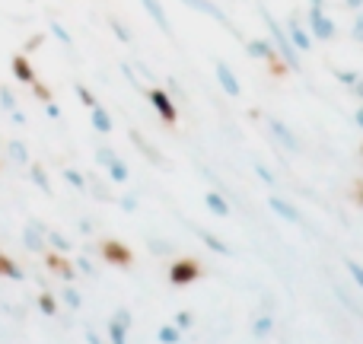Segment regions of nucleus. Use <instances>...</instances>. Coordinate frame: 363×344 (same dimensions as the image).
<instances>
[{
	"label": "nucleus",
	"mask_w": 363,
	"mask_h": 344,
	"mask_svg": "<svg viewBox=\"0 0 363 344\" xmlns=\"http://www.w3.org/2000/svg\"><path fill=\"white\" fill-rule=\"evenodd\" d=\"M262 19H264V26H268V32H271V42H274V48H277V55L284 57V64H287V70H303V61H300V51L294 48V42H290V35H287V29H284L281 23H277V16L268 10V6H262Z\"/></svg>",
	"instance_id": "obj_1"
},
{
	"label": "nucleus",
	"mask_w": 363,
	"mask_h": 344,
	"mask_svg": "<svg viewBox=\"0 0 363 344\" xmlns=\"http://www.w3.org/2000/svg\"><path fill=\"white\" fill-rule=\"evenodd\" d=\"M245 51H249V57L268 64L274 74H284V70H287V64H284V57L277 55V48H274L271 38H245Z\"/></svg>",
	"instance_id": "obj_2"
},
{
	"label": "nucleus",
	"mask_w": 363,
	"mask_h": 344,
	"mask_svg": "<svg viewBox=\"0 0 363 344\" xmlns=\"http://www.w3.org/2000/svg\"><path fill=\"white\" fill-rule=\"evenodd\" d=\"M309 32H313L315 42H332L338 26L335 19L325 13V4H309Z\"/></svg>",
	"instance_id": "obj_3"
},
{
	"label": "nucleus",
	"mask_w": 363,
	"mask_h": 344,
	"mask_svg": "<svg viewBox=\"0 0 363 344\" xmlns=\"http://www.w3.org/2000/svg\"><path fill=\"white\" fill-rule=\"evenodd\" d=\"M147 99H150V106L157 109V115L166 121V125H179V109H176V102H172V96L166 93V89L150 87L147 89Z\"/></svg>",
	"instance_id": "obj_4"
},
{
	"label": "nucleus",
	"mask_w": 363,
	"mask_h": 344,
	"mask_svg": "<svg viewBox=\"0 0 363 344\" xmlns=\"http://www.w3.org/2000/svg\"><path fill=\"white\" fill-rule=\"evenodd\" d=\"M264 121H268V131L274 134V140H277V144H281L287 153H300V150H303V140L296 138L294 131H290V125H284V121L274 118V115H268Z\"/></svg>",
	"instance_id": "obj_5"
},
{
	"label": "nucleus",
	"mask_w": 363,
	"mask_h": 344,
	"mask_svg": "<svg viewBox=\"0 0 363 344\" xmlns=\"http://www.w3.org/2000/svg\"><path fill=\"white\" fill-rule=\"evenodd\" d=\"M287 35H290V42H294V48L300 51V55H306V51H313V45H315V38H313V32H309V26H303L300 23V16H287Z\"/></svg>",
	"instance_id": "obj_6"
},
{
	"label": "nucleus",
	"mask_w": 363,
	"mask_h": 344,
	"mask_svg": "<svg viewBox=\"0 0 363 344\" xmlns=\"http://www.w3.org/2000/svg\"><path fill=\"white\" fill-rule=\"evenodd\" d=\"M131 326H134V316L128 309H118V313L108 319L106 332H108V344H128V335H131Z\"/></svg>",
	"instance_id": "obj_7"
},
{
	"label": "nucleus",
	"mask_w": 363,
	"mask_h": 344,
	"mask_svg": "<svg viewBox=\"0 0 363 344\" xmlns=\"http://www.w3.org/2000/svg\"><path fill=\"white\" fill-rule=\"evenodd\" d=\"M45 233H48V226H45L42 220H29V223H26V230H23V245L32 252V255H45V252H48Z\"/></svg>",
	"instance_id": "obj_8"
},
{
	"label": "nucleus",
	"mask_w": 363,
	"mask_h": 344,
	"mask_svg": "<svg viewBox=\"0 0 363 344\" xmlns=\"http://www.w3.org/2000/svg\"><path fill=\"white\" fill-rule=\"evenodd\" d=\"M198 277H201V265L194 262V258H179V262H172L169 281L176 284V287H188V284H194Z\"/></svg>",
	"instance_id": "obj_9"
},
{
	"label": "nucleus",
	"mask_w": 363,
	"mask_h": 344,
	"mask_svg": "<svg viewBox=\"0 0 363 344\" xmlns=\"http://www.w3.org/2000/svg\"><path fill=\"white\" fill-rule=\"evenodd\" d=\"M185 6H191L194 13H201V16H211L213 23H220V26H226V29H233V23H230V16H226V10L217 4V0H182ZM236 32V29H233Z\"/></svg>",
	"instance_id": "obj_10"
},
{
	"label": "nucleus",
	"mask_w": 363,
	"mask_h": 344,
	"mask_svg": "<svg viewBox=\"0 0 363 344\" xmlns=\"http://www.w3.org/2000/svg\"><path fill=\"white\" fill-rule=\"evenodd\" d=\"M213 74H217V83H220V89H223L226 96H233V99H239V96H242L239 77L233 74V67H230L226 61H217V64H213Z\"/></svg>",
	"instance_id": "obj_11"
},
{
	"label": "nucleus",
	"mask_w": 363,
	"mask_h": 344,
	"mask_svg": "<svg viewBox=\"0 0 363 344\" xmlns=\"http://www.w3.org/2000/svg\"><path fill=\"white\" fill-rule=\"evenodd\" d=\"M268 207H271V211H274L281 220H287V223H294V226H306L303 213L296 211V207L290 204V201H284L281 194H271V198H268Z\"/></svg>",
	"instance_id": "obj_12"
},
{
	"label": "nucleus",
	"mask_w": 363,
	"mask_h": 344,
	"mask_svg": "<svg viewBox=\"0 0 363 344\" xmlns=\"http://www.w3.org/2000/svg\"><path fill=\"white\" fill-rule=\"evenodd\" d=\"M140 6H144V13L157 23V29L163 32L166 38H172V23H169V16H166L163 4H160V0H140Z\"/></svg>",
	"instance_id": "obj_13"
},
{
	"label": "nucleus",
	"mask_w": 363,
	"mask_h": 344,
	"mask_svg": "<svg viewBox=\"0 0 363 344\" xmlns=\"http://www.w3.org/2000/svg\"><path fill=\"white\" fill-rule=\"evenodd\" d=\"M204 207L213 213V217H230V213H233L230 201H226V192H220V188L204 192Z\"/></svg>",
	"instance_id": "obj_14"
},
{
	"label": "nucleus",
	"mask_w": 363,
	"mask_h": 344,
	"mask_svg": "<svg viewBox=\"0 0 363 344\" xmlns=\"http://www.w3.org/2000/svg\"><path fill=\"white\" fill-rule=\"evenodd\" d=\"M10 70H13V77H16L19 83H26V87H32V83L38 80V77H35V67L29 64V57H26V55H13Z\"/></svg>",
	"instance_id": "obj_15"
},
{
	"label": "nucleus",
	"mask_w": 363,
	"mask_h": 344,
	"mask_svg": "<svg viewBox=\"0 0 363 344\" xmlns=\"http://www.w3.org/2000/svg\"><path fill=\"white\" fill-rule=\"evenodd\" d=\"M45 265H48V271H55V274H61L67 284L77 277V268L67 262V258L61 255V252H48V255H45Z\"/></svg>",
	"instance_id": "obj_16"
},
{
	"label": "nucleus",
	"mask_w": 363,
	"mask_h": 344,
	"mask_svg": "<svg viewBox=\"0 0 363 344\" xmlns=\"http://www.w3.org/2000/svg\"><path fill=\"white\" fill-rule=\"evenodd\" d=\"M128 138H131V144H134V147H138V150H140V153H144V157H147V160H150V163H160V166H166L163 153H160V150H157V147H153V144H150V140H147V138H144V134H140V131H128Z\"/></svg>",
	"instance_id": "obj_17"
},
{
	"label": "nucleus",
	"mask_w": 363,
	"mask_h": 344,
	"mask_svg": "<svg viewBox=\"0 0 363 344\" xmlns=\"http://www.w3.org/2000/svg\"><path fill=\"white\" fill-rule=\"evenodd\" d=\"M102 255H106V262H112V265L131 262V252H128L121 243H115V239H106V243H102Z\"/></svg>",
	"instance_id": "obj_18"
},
{
	"label": "nucleus",
	"mask_w": 363,
	"mask_h": 344,
	"mask_svg": "<svg viewBox=\"0 0 363 344\" xmlns=\"http://www.w3.org/2000/svg\"><path fill=\"white\" fill-rule=\"evenodd\" d=\"M89 121H93L96 134H112V115H108L106 106H99V102H96V106L89 109Z\"/></svg>",
	"instance_id": "obj_19"
},
{
	"label": "nucleus",
	"mask_w": 363,
	"mask_h": 344,
	"mask_svg": "<svg viewBox=\"0 0 363 344\" xmlns=\"http://www.w3.org/2000/svg\"><path fill=\"white\" fill-rule=\"evenodd\" d=\"M6 157H10L13 166H23V170H29V147L23 144V140H6Z\"/></svg>",
	"instance_id": "obj_20"
},
{
	"label": "nucleus",
	"mask_w": 363,
	"mask_h": 344,
	"mask_svg": "<svg viewBox=\"0 0 363 344\" xmlns=\"http://www.w3.org/2000/svg\"><path fill=\"white\" fill-rule=\"evenodd\" d=\"M45 243H48V249L61 252V255H67V252L74 249V243H70V239L64 236L61 230H51V226H48V233H45Z\"/></svg>",
	"instance_id": "obj_21"
},
{
	"label": "nucleus",
	"mask_w": 363,
	"mask_h": 344,
	"mask_svg": "<svg viewBox=\"0 0 363 344\" xmlns=\"http://www.w3.org/2000/svg\"><path fill=\"white\" fill-rule=\"evenodd\" d=\"M106 172H108V179H112L115 185H125V182L131 179V166H128L121 157H118V160H112V163L106 166Z\"/></svg>",
	"instance_id": "obj_22"
},
{
	"label": "nucleus",
	"mask_w": 363,
	"mask_h": 344,
	"mask_svg": "<svg viewBox=\"0 0 363 344\" xmlns=\"http://www.w3.org/2000/svg\"><path fill=\"white\" fill-rule=\"evenodd\" d=\"M0 277H10V281H26V271L13 262L6 252H0Z\"/></svg>",
	"instance_id": "obj_23"
},
{
	"label": "nucleus",
	"mask_w": 363,
	"mask_h": 344,
	"mask_svg": "<svg viewBox=\"0 0 363 344\" xmlns=\"http://www.w3.org/2000/svg\"><path fill=\"white\" fill-rule=\"evenodd\" d=\"M29 179L35 182V188L42 194H51V179H48V172H45L42 163H29Z\"/></svg>",
	"instance_id": "obj_24"
},
{
	"label": "nucleus",
	"mask_w": 363,
	"mask_h": 344,
	"mask_svg": "<svg viewBox=\"0 0 363 344\" xmlns=\"http://www.w3.org/2000/svg\"><path fill=\"white\" fill-rule=\"evenodd\" d=\"M198 236H201V243H204L207 245V249H211V252H217V255H230V245H226L223 243V239H220L217 236V233H207V230H198Z\"/></svg>",
	"instance_id": "obj_25"
},
{
	"label": "nucleus",
	"mask_w": 363,
	"mask_h": 344,
	"mask_svg": "<svg viewBox=\"0 0 363 344\" xmlns=\"http://www.w3.org/2000/svg\"><path fill=\"white\" fill-rule=\"evenodd\" d=\"M64 182H67L70 188H77V192H89V179L80 170H74V166H67V170H64Z\"/></svg>",
	"instance_id": "obj_26"
},
{
	"label": "nucleus",
	"mask_w": 363,
	"mask_h": 344,
	"mask_svg": "<svg viewBox=\"0 0 363 344\" xmlns=\"http://www.w3.org/2000/svg\"><path fill=\"white\" fill-rule=\"evenodd\" d=\"M271 328H274V316H271V313H262L255 322H252V332H255V338H268Z\"/></svg>",
	"instance_id": "obj_27"
},
{
	"label": "nucleus",
	"mask_w": 363,
	"mask_h": 344,
	"mask_svg": "<svg viewBox=\"0 0 363 344\" xmlns=\"http://www.w3.org/2000/svg\"><path fill=\"white\" fill-rule=\"evenodd\" d=\"M108 26H112V32H115V38H118V42H125V45H134V32L128 29V26L121 23L118 16H108Z\"/></svg>",
	"instance_id": "obj_28"
},
{
	"label": "nucleus",
	"mask_w": 363,
	"mask_h": 344,
	"mask_svg": "<svg viewBox=\"0 0 363 344\" xmlns=\"http://www.w3.org/2000/svg\"><path fill=\"white\" fill-rule=\"evenodd\" d=\"M61 300L67 303V309H74V313L83 306V296L77 294V287H70V284H67V287H61Z\"/></svg>",
	"instance_id": "obj_29"
},
{
	"label": "nucleus",
	"mask_w": 363,
	"mask_h": 344,
	"mask_svg": "<svg viewBox=\"0 0 363 344\" xmlns=\"http://www.w3.org/2000/svg\"><path fill=\"white\" fill-rule=\"evenodd\" d=\"M157 338L163 341V344H179V341H182V328H179V326H163V328L157 332Z\"/></svg>",
	"instance_id": "obj_30"
},
{
	"label": "nucleus",
	"mask_w": 363,
	"mask_h": 344,
	"mask_svg": "<svg viewBox=\"0 0 363 344\" xmlns=\"http://www.w3.org/2000/svg\"><path fill=\"white\" fill-rule=\"evenodd\" d=\"M335 80L345 83L347 89H354L357 87V80H360V70H335Z\"/></svg>",
	"instance_id": "obj_31"
},
{
	"label": "nucleus",
	"mask_w": 363,
	"mask_h": 344,
	"mask_svg": "<svg viewBox=\"0 0 363 344\" xmlns=\"http://www.w3.org/2000/svg\"><path fill=\"white\" fill-rule=\"evenodd\" d=\"M0 106H4V112H16V93H13L10 87H0Z\"/></svg>",
	"instance_id": "obj_32"
},
{
	"label": "nucleus",
	"mask_w": 363,
	"mask_h": 344,
	"mask_svg": "<svg viewBox=\"0 0 363 344\" xmlns=\"http://www.w3.org/2000/svg\"><path fill=\"white\" fill-rule=\"evenodd\" d=\"M345 268H347V274L354 277V284L363 290V265L360 262H354V258H345Z\"/></svg>",
	"instance_id": "obj_33"
},
{
	"label": "nucleus",
	"mask_w": 363,
	"mask_h": 344,
	"mask_svg": "<svg viewBox=\"0 0 363 344\" xmlns=\"http://www.w3.org/2000/svg\"><path fill=\"white\" fill-rule=\"evenodd\" d=\"M74 93H77V99H80L86 109H93V106H96V96H93V89H89V87H83V83H77V87H74Z\"/></svg>",
	"instance_id": "obj_34"
},
{
	"label": "nucleus",
	"mask_w": 363,
	"mask_h": 344,
	"mask_svg": "<svg viewBox=\"0 0 363 344\" xmlns=\"http://www.w3.org/2000/svg\"><path fill=\"white\" fill-rule=\"evenodd\" d=\"M38 309H42L45 316H55V313H57V300L48 294V290H45V294L38 296Z\"/></svg>",
	"instance_id": "obj_35"
},
{
	"label": "nucleus",
	"mask_w": 363,
	"mask_h": 344,
	"mask_svg": "<svg viewBox=\"0 0 363 344\" xmlns=\"http://www.w3.org/2000/svg\"><path fill=\"white\" fill-rule=\"evenodd\" d=\"M51 32H55V38H57V42H61V45H67V48H70V45H74V38H70V32L64 29V26L57 23V19H51Z\"/></svg>",
	"instance_id": "obj_36"
},
{
	"label": "nucleus",
	"mask_w": 363,
	"mask_h": 344,
	"mask_svg": "<svg viewBox=\"0 0 363 344\" xmlns=\"http://www.w3.org/2000/svg\"><path fill=\"white\" fill-rule=\"evenodd\" d=\"M74 268H77V274H86V277H96V265H93V262H89V258H86V255H80V258H77V262H74Z\"/></svg>",
	"instance_id": "obj_37"
},
{
	"label": "nucleus",
	"mask_w": 363,
	"mask_h": 344,
	"mask_svg": "<svg viewBox=\"0 0 363 344\" xmlns=\"http://www.w3.org/2000/svg\"><path fill=\"white\" fill-rule=\"evenodd\" d=\"M150 252L153 255H172V243H163V239H150Z\"/></svg>",
	"instance_id": "obj_38"
},
{
	"label": "nucleus",
	"mask_w": 363,
	"mask_h": 344,
	"mask_svg": "<svg viewBox=\"0 0 363 344\" xmlns=\"http://www.w3.org/2000/svg\"><path fill=\"white\" fill-rule=\"evenodd\" d=\"M252 170H255V175H258V179H262V182H264V185H268V188L274 185V172H271V170H268V166H264V163H255V166H252Z\"/></svg>",
	"instance_id": "obj_39"
},
{
	"label": "nucleus",
	"mask_w": 363,
	"mask_h": 344,
	"mask_svg": "<svg viewBox=\"0 0 363 344\" xmlns=\"http://www.w3.org/2000/svg\"><path fill=\"white\" fill-rule=\"evenodd\" d=\"M96 160H99V166H108L112 160H118V153H115L112 147H99V150H96Z\"/></svg>",
	"instance_id": "obj_40"
},
{
	"label": "nucleus",
	"mask_w": 363,
	"mask_h": 344,
	"mask_svg": "<svg viewBox=\"0 0 363 344\" xmlns=\"http://www.w3.org/2000/svg\"><path fill=\"white\" fill-rule=\"evenodd\" d=\"M172 326H179L182 332H188V328L194 326V316H191V313H176V319H172Z\"/></svg>",
	"instance_id": "obj_41"
},
{
	"label": "nucleus",
	"mask_w": 363,
	"mask_h": 344,
	"mask_svg": "<svg viewBox=\"0 0 363 344\" xmlns=\"http://www.w3.org/2000/svg\"><path fill=\"white\" fill-rule=\"evenodd\" d=\"M118 207H121L125 213H134V211H138V198H134V194H121V198H118Z\"/></svg>",
	"instance_id": "obj_42"
},
{
	"label": "nucleus",
	"mask_w": 363,
	"mask_h": 344,
	"mask_svg": "<svg viewBox=\"0 0 363 344\" xmlns=\"http://www.w3.org/2000/svg\"><path fill=\"white\" fill-rule=\"evenodd\" d=\"M32 93H35V99H42V102H51V93H48V87H42V80H35L32 83Z\"/></svg>",
	"instance_id": "obj_43"
},
{
	"label": "nucleus",
	"mask_w": 363,
	"mask_h": 344,
	"mask_svg": "<svg viewBox=\"0 0 363 344\" xmlns=\"http://www.w3.org/2000/svg\"><path fill=\"white\" fill-rule=\"evenodd\" d=\"M351 35H354V42H360V45H363V10L357 13V19H354V29H351Z\"/></svg>",
	"instance_id": "obj_44"
},
{
	"label": "nucleus",
	"mask_w": 363,
	"mask_h": 344,
	"mask_svg": "<svg viewBox=\"0 0 363 344\" xmlns=\"http://www.w3.org/2000/svg\"><path fill=\"white\" fill-rule=\"evenodd\" d=\"M45 115H48V118H61V109H57V102H45Z\"/></svg>",
	"instance_id": "obj_45"
},
{
	"label": "nucleus",
	"mask_w": 363,
	"mask_h": 344,
	"mask_svg": "<svg viewBox=\"0 0 363 344\" xmlns=\"http://www.w3.org/2000/svg\"><path fill=\"white\" fill-rule=\"evenodd\" d=\"M345 10H351V13H360V10H363V0H345Z\"/></svg>",
	"instance_id": "obj_46"
},
{
	"label": "nucleus",
	"mask_w": 363,
	"mask_h": 344,
	"mask_svg": "<svg viewBox=\"0 0 363 344\" xmlns=\"http://www.w3.org/2000/svg\"><path fill=\"white\" fill-rule=\"evenodd\" d=\"M45 42V35H35V38H29V42H26V51H32V48H38V45Z\"/></svg>",
	"instance_id": "obj_47"
},
{
	"label": "nucleus",
	"mask_w": 363,
	"mask_h": 344,
	"mask_svg": "<svg viewBox=\"0 0 363 344\" xmlns=\"http://www.w3.org/2000/svg\"><path fill=\"white\" fill-rule=\"evenodd\" d=\"M351 93H354V96H357V99L363 102V74H360V80H357V87H354V89H351Z\"/></svg>",
	"instance_id": "obj_48"
},
{
	"label": "nucleus",
	"mask_w": 363,
	"mask_h": 344,
	"mask_svg": "<svg viewBox=\"0 0 363 344\" xmlns=\"http://www.w3.org/2000/svg\"><path fill=\"white\" fill-rule=\"evenodd\" d=\"M354 121H357V128L363 131V102H360V109H357V112H354Z\"/></svg>",
	"instance_id": "obj_49"
},
{
	"label": "nucleus",
	"mask_w": 363,
	"mask_h": 344,
	"mask_svg": "<svg viewBox=\"0 0 363 344\" xmlns=\"http://www.w3.org/2000/svg\"><path fill=\"white\" fill-rule=\"evenodd\" d=\"M10 115H13V121H16V125H26V115L19 112V109H16V112H10Z\"/></svg>",
	"instance_id": "obj_50"
},
{
	"label": "nucleus",
	"mask_w": 363,
	"mask_h": 344,
	"mask_svg": "<svg viewBox=\"0 0 363 344\" xmlns=\"http://www.w3.org/2000/svg\"><path fill=\"white\" fill-rule=\"evenodd\" d=\"M86 344H102V338L96 332H86Z\"/></svg>",
	"instance_id": "obj_51"
},
{
	"label": "nucleus",
	"mask_w": 363,
	"mask_h": 344,
	"mask_svg": "<svg viewBox=\"0 0 363 344\" xmlns=\"http://www.w3.org/2000/svg\"><path fill=\"white\" fill-rule=\"evenodd\" d=\"M80 230L83 233H93V220H80Z\"/></svg>",
	"instance_id": "obj_52"
},
{
	"label": "nucleus",
	"mask_w": 363,
	"mask_h": 344,
	"mask_svg": "<svg viewBox=\"0 0 363 344\" xmlns=\"http://www.w3.org/2000/svg\"><path fill=\"white\" fill-rule=\"evenodd\" d=\"M309 4H325V0H309Z\"/></svg>",
	"instance_id": "obj_53"
},
{
	"label": "nucleus",
	"mask_w": 363,
	"mask_h": 344,
	"mask_svg": "<svg viewBox=\"0 0 363 344\" xmlns=\"http://www.w3.org/2000/svg\"><path fill=\"white\" fill-rule=\"evenodd\" d=\"M360 150H363V147H360Z\"/></svg>",
	"instance_id": "obj_54"
}]
</instances>
